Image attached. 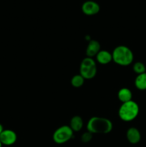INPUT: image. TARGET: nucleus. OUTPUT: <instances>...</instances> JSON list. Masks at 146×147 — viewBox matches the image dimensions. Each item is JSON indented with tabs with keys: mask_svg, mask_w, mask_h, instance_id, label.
I'll use <instances>...</instances> for the list:
<instances>
[{
	"mask_svg": "<svg viewBox=\"0 0 146 147\" xmlns=\"http://www.w3.org/2000/svg\"><path fill=\"white\" fill-rule=\"evenodd\" d=\"M87 131L91 134H106L113 129V123L108 119L99 116L92 117L87 124Z\"/></svg>",
	"mask_w": 146,
	"mask_h": 147,
	"instance_id": "f257e3e1",
	"label": "nucleus"
},
{
	"mask_svg": "<svg viewBox=\"0 0 146 147\" xmlns=\"http://www.w3.org/2000/svg\"><path fill=\"white\" fill-rule=\"evenodd\" d=\"M113 60L116 63L121 66H127L131 64L134 59V55L129 47L125 45L117 46L113 50Z\"/></svg>",
	"mask_w": 146,
	"mask_h": 147,
	"instance_id": "f03ea898",
	"label": "nucleus"
},
{
	"mask_svg": "<svg viewBox=\"0 0 146 147\" xmlns=\"http://www.w3.org/2000/svg\"><path fill=\"white\" fill-rule=\"evenodd\" d=\"M139 113V106L134 100L123 103L119 109V117L123 121L130 122L136 119Z\"/></svg>",
	"mask_w": 146,
	"mask_h": 147,
	"instance_id": "7ed1b4c3",
	"label": "nucleus"
},
{
	"mask_svg": "<svg viewBox=\"0 0 146 147\" xmlns=\"http://www.w3.org/2000/svg\"><path fill=\"white\" fill-rule=\"evenodd\" d=\"M80 74L84 79H92L96 76L97 65L92 57H87L83 59L80 64Z\"/></svg>",
	"mask_w": 146,
	"mask_h": 147,
	"instance_id": "20e7f679",
	"label": "nucleus"
},
{
	"mask_svg": "<svg viewBox=\"0 0 146 147\" xmlns=\"http://www.w3.org/2000/svg\"><path fill=\"white\" fill-rule=\"evenodd\" d=\"M73 131L68 126H62L56 129L52 136L53 141L56 144H62L69 142L73 137Z\"/></svg>",
	"mask_w": 146,
	"mask_h": 147,
	"instance_id": "39448f33",
	"label": "nucleus"
},
{
	"mask_svg": "<svg viewBox=\"0 0 146 147\" xmlns=\"http://www.w3.org/2000/svg\"><path fill=\"white\" fill-rule=\"evenodd\" d=\"M100 7L98 3L91 0L84 1L82 5V11L88 16L95 15L100 11Z\"/></svg>",
	"mask_w": 146,
	"mask_h": 147,
	"instance_id": "423d86ee",
	"label": "nucleus"
},
{
	"mask_svg": "<svg viewBox=\"0 0 146 147\" xmlns=\"http://www.w3.org/2000/svg\"><path fill=\"white\" fill-rule=\"evenodd\" d=\"M17 136L15 132L10 129H5L0 134V142L2 145L11 146L17 142Z\"/></svg>",
	"mask_w": 146,
	"mask_h": 147,
	"instance_id": "0eeeda50",
	"label": "nucleus"
},
{
	"mask_svg": "<svg viewBox=\"0 0 146 147\" xmlns=\"http://www.w3.org/2000/svg\"><path fill=\"white\" fill-rule=\"evenodd\" d=\"M126 137H127V141L130 144H136L140 142V139H141V134L138 129L135 127H132L127 131Z\"/></svg>",
	"mask_w": 146,
	"mask_h": 147,
	"instance_id": "6e6552de",
	"label": "nucleus"
},
{
	"mask_svg": "<svg viewBox=\"0 0 146 147\" xmlns=\"http://www.w3.org/2000/svg\"><path fill=\"white\" fill-rule=\"evenodd\" d=\"M100 50V44L98 41L94 40H90L86 50V55L87 57L92 58V57L98 54Z\"/></svg>",
	"mask_w": 146,
	"mask_h": 147,
	"instance_id": "1a4fd4ad",
	"label": "nucleus"
},
{
	"mask_svg": "<svg viewBox=\"0 0 146 147\" xmlns=\"http://www.w3.org/2000/svg\"><path fill=\"white\" fill-rule=\"evenodd\" d=\"M96 58H97V61L100 64L107 65L113 60V55H112V53L107 50H100L98 54L96 55Z\"/></svg>",
	"mask_w": 146,
	"mask_h": 147,
	"instance_id": "9d476101",
	"label": "nucleus"
},
{
	"mask_svg": "<svg viewBox=\"0 0 146 147\" xmlns=\"http://www.w3.org/2000/svg\"><path fill=\"white\" fill-rule=\"evenodd\" d=\"M117 97L118 99L122 102V103H126L130 100H132V97H133V93L131 90L127 88H123L120 89L117 93Z\"/></svg>",
	"mask_w": 146,
	"mask_h": 147,
	"instance_id": "9b49d317",
	"label": "nucleus"
},
{
	"mask_svg": "<svg viewBox=\"0 0 146 147\" xmlns=\"http://www.w3.org/2000/svg\"><path fill=\"white\" fill-rule=\"evenodd\" d=\"M83 124L84 123H83L82 119L80 116H75L72 118L71 121H70V127L71 128L73 131H79L82 129Z\"/></svg>",
	"mask_w": 146,
	"mask_h": 147,
	"instance_id": "f8f14e48",
	"label": "nucleus"
},
{
	"mask_svg": "<svg viewBox=\"0 0 146 147\" xmlns=\"http://www.w3.org/2000/svg\"><path fill=\"white\" fill-rule=\"evenodd\" d=\"M135 86L140 90H146V72L137 75L135 80Z\"/></svg>",
	"mask_w": 146,
	"mask_h": 147,
	"instance_id": "ddd939ff",
	"label": "nucleus"
},
{
	"mask_svg": "<svg viewBox=\"0 0 146 147\" xmlns=\"http://www.w3.org/2000/svg\"><path fill=\"white\" fill-rule=\"evenodd\" d=\"M85 79L81 75H75L71 79V84L74 88H80L83 86Z\"/></svg>",
	"mask_w": 146,
	"mask_h": 147,
	"instance_id": "4468645a",
	"label": "nucleus"
},
{
	"mask_svg": "<svg viewBox=\"0 0 146 147\" xmlns=\"http://www.w3.org/2000/svg\"><path fill=\"white\" fill-rule=\"evenodd\" d=\"M133 70L137 75L142 74V73H145L146 67L145 65L141 62H137L133 65Z\"/></svg>",
	"mask_w": 146,
	"mask_h": 147,
	"instance_id": "2eb2a0df",
	"label": "nucleus"
},
{
	"mask_svg": "<svg viewBox=\"0 0 146 147\" xmlns=\"http://www.w3.org/2000/svg\"><path fill=\"white\" fill-rule=\"evenodd\" d=\"M92 138V134H91L90 132L87 131L86 133L83 134L82 136L81 139L82 142H84V143H87L90 141H91Z\"/></svg>",
	"mask_w": 146,
	"mask_h": 147,
	"instance_id": "dca6fc26",
	"label": "nucleus"
},
{
	"mask_svg": "<svg viewBox=\"0 0 146 147\" xmlns=\"http://www.w3.org/2000/svg\"><path fill=\"white\" fill-rule=\"evenodd\" d=\"M4 130V128H3L2 125H1V123H0V134H1L2 133V131Z\"/></svg>",
	"mask_w": 146,
	"mask_h": 147,
	"instance_id": "f3484780",
	"label": "nucleus"
},
{
	"mask_svg": "<svg viewBox=\"0 0 146 147\" xmlns=\"http://www.w3.org/2000/svg\"><path fill=\"white\" fill-rule=\"evenodd\" d=\"M0 147H2V144L1 143V142H0Z\"/></svg>",
	"mask_w": 146,
	"mask_h": 147,
	"instance_id": "a211bd4d",
	"label": "nucleus"
}]
</instances>
